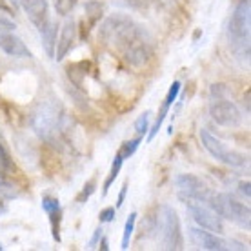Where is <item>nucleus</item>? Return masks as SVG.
I'll return each instance as SVG.
<instances>
[{"label": "nucleus", "mask_w": 251, "mask_h": 251, "mask_svg": "<svg viewBox=\"0 0 251 251\" xmlns=\"http://www.w3.org/2000/svg\"><path fill=\"white\" fill-rule=\"evenodd\" d=\"M142 35L144 33L140 29V25L124 13L109 15L99 27V40L107 48L119 50L120 53Z\"/></svg>", "instance_id": "obj_1"}, {"label": "nucleus", "mask_w": 251, "mask_h": 251, "mask_svg": "<svg viewBox=\"0 0 251 251\" xmlns=\"http://www.w3.org/2000/svg\"><path fill=\"white\" fill-rule=\"evenodd\" d=\"M251 27V2L239 0L227 24V37L233 51L242 58H250V29Z\"/></svg>", "instance_id": "obj_2"}, {"label": "nucleus", "mask_w": 251, "mask_h": 251, "mask_svg": "<svg viewBox=\"0 0 251 251\" xmlns=\"http://www.w3.org/2000/svg\"><path fill=\"white\" fill-rule=\"evenodd\" d=\"M207 206L219 215L220 219H227L239 224L240 227L250 229L251 226V211L250 207L233 199L229 193H211V197L206 202Z\"/></svg>", "instance_id": "obj_3"}, {"label": "nucleus", "mask_w": 251, "mask_h": 251, "mask_svg": "<svg viewBox=\"0 0 251 251\" xmlns=\"http://www.w3.org/2000/svg\"><path fill=\"white\" fill-rule=\"evenodd\" d=\"M31 124L35 127V131L40 137L48 140V144L55 146V140L60 135L62 129V115H60V107L55 102H44L40 104L37 111L31 117Z\"/></svg>", "instance_id": "obj_4"}, {"label": "nucleus", "mask_w": 251, "mask_h": 251, "mask_svg": "<svg viewBox=\"0 0 251 251\" xmlns=\"http://www.w3.org/2000/svg\"><path fill=\"white\" fill-rule=\"evenodd\" d=\"M157 229L160 231V242L164 250H182L184 237L178 213L171 206L160 207V215H157Z\"/></svg>", "instance_id": "obj_5"}, {"label": "nucleus", "mask_w": 251, "mask_h": 251, "mask_svg": "<svg viewBox=\"0 0 251 251\" xmlns=\"http://www.w3.org/2000/svg\"><path fill=\"white\" fill-rule=\"evenodd\" d=\"M201 140H202V146L207 150V153L215 158V160H219L222 164H227V166H233V168H239V166H244L248 162V158L239 153V151H233L231 148H227L222 140L211 135V133L207 131L206 127L201 129Z\"/></svg>", "instance_id": "obj_6"}, {"label": "nucleus", "mask_w": 251, "mask_h": 251, "mask_svg": "<svg viewBox=\"0 0 251 251\" xmlns=\"http://www.w3.org/2000/svg\"><path fill=\"white\" fill-rule=\"evenodd\" d=\"M175 186H176V195L182 202L188 201H197V202H204L206 204L207 199L211 197V189L202 178L195 175H189V173H184V175H178L175 178Z\"/></svg>", "instance_id": "obj_7"}, {"label": "nucleus", "mask_w": 251, "mask_h": 251, "mask_svg": "<svg viewBox=\"0 0 251 251\" xmlns=\"http://www.w3.org/2000/svg\"><path fill=\"white\" fill-rule=\"evenodd\" d=\"M184 204H186V209H188V213L191 215V219L195 220L197 226L209 229V231L217 233V235L224 233V222H222V219L207 204L197 201H188L184 202Z\"/></svg>", "instance_id": "obj_8"}, {"label": "nucleus", "mask_w": 251, "mask_h": 251, "mask_svg": "<svg viewBox=\"0 0 251 251\" xmlns=\"http://www.w3.org/2000/svg\"><path fill=\"white\" fill-rule=\"evenodd\" d=\"M209 115L217 124L224 126V127H239L240 122H242V115H240L239 107L235 106L231 100H226V97L211 99Z\"/></svg>", "instance_id": "obj_9"}, {"label": "nucleus", "mask_w": 251, "mask_h": 251, "mask_svg": "<svg viewBox=\"0 0 251 251\" xmlns=\"http://www.w3.org/2000/svg\"><path fill=\"white\" fill-rule=\"evenodd\" d=\"M122 57L133 69H144L153 58V48L142 35L122 51Z\"/></svg>", "instance_id": "obj_10"}, {"label": "nucleus", "mask_w": 251, "mask_h": 251, "mask_svg": "<svg viewBox=\"0 0 251 251\" xmlns=\"http://www.w3.org/2000/svg\"><path fill=\"white\" fill-rule=\"evenodd\" d=\"M189 240L195 248L199 250H207V251H224L227 250V242L222 240L217 233L204 229V227H189L188 229Z\"/></svg>", "instance_id": "obj_11"}, {"label": "nucleus", "mask_w": 251, "mask_h": 251, "mask_svg": "<svg viewBox=\"0 0 251 251\" xmlns=\"http://www.w3.org/2000/svg\"><path fill=\"white\" fill-rule=\"evenodd\" d=\"M178 93H180V82L175 80L171 84V88H170V91H168V95H166V99H164L160 109H158V117H157V120H155V124H153V127H150V131H148V142H151L153 138L157 137V133L160 131L164 120L170 115L171 106H173L176 102V99H178Z\"/></svg>", "instance_id": "obj_12"}, {"label": "nucleus", "mask_w": 251, "mask_h": 251, "mask_svg": "<svg viewBox=\"0 0 251 251\" xmlns=\"http://www.w3.org/2000/svg\"><path fill=\"white\" fill-rule=\"evenodd\" d=\"M0 50H4L7 55L17 57V58L33 57V53L29 51V48L22 42V38H19L17 35H13V31L0 33Z\"/></svg>", "instance_id": "obj_13"}, {"label": "nucleus", "mask_w": 251, "mask_h": 251, "mask_svg": "<svg viewBox=\"0 0 251 251\" xmlns=\"http://www.w3.org/2000/svg\"><path fill=\"white\" fill-rule=\"evenodd\" d=\"M27 19L37 25L38 29L50 20L48 17V0H20Z\"/></svg>", "instance_id": "obj_14"}, {"label": "nucleus", "mask_w": 251, "mask_h": 251, "mask_svg": "<svg viewBox=\"0 0 251 251\" xmlns=\"http://www.w3.org/2000/svg\"><path fill=\"white\" fill-rule=\"evenodd\" d=\"M76 40V27L73 22H66L62 25V31H60V37L57 40V46H55V57L57 60H62L66 55H68L73 44Z\"/></svg>", "instance_id": "obj_15"}, {"label": "nucleus", "mask_w": 251, "mask_h": 251, "mask_svg": "<svg viewBox=\"0 0 251 251\" xmlns=\"http://www.w3.org/2000/svg\"><path fill=\"white\" fill-rule=\"evenodd\" d=\"M40 164L48 175H55L60 171V158L57 155V150L51 144H44L40 150Z\"/></svg>", "instance_id": "obj_16"}, {"label": "nucleus", "mask_w": 251, "mask_h": 251, "mask_svg": "<svg viewBox=\"0 0 251 251\" xmlns=\"http://www.w3.org/2000/svg\"><path fill=\"white\" fill-rule=\"evenodd\" d=\"M57 29L58 25L53 20H48L38 31L42 35V42H44V50L51 58L55 57V46H57Z\"/></svg>", "instance_id": "obj_17"}, {"label": "nucleus", "mask_w": 251, "mask_h": 251, "mask_svg": "<svg viewBox=\"0 0 251 251\" xmlns=\"http://www.w3.org/2000/svg\"><path fill=\"white\" fill-rule=\"evenodd\" d=\"M104 4L99 0H88L84 11H86V19H88V27H95V25L100 22V19L104 17Z\"/></svg>", "instance_id": "obj_18"}, {"label": "nucleus", "mask_w": 251, "mask_h": 251, "mask_svg": "<svg viewBox=\"0 0 251 251\" xmlns=\"http://www.w3.org/2000/svg\"><path fill=\"white\" fill-rule=\"evenodd\" d=\"M15 162H13V158L9 157V153L7 150L2 146L0 142V176H4V178H11L13 173H15Z\"/></svg>", "instance_id": "obj_19"}, {"label": "nucleus", "mask_w": 251, "mask_h": 251, "mask_svg": "<svg viewBox=\"0 0 251 251\" xmlns=\"http://www.w3.org/2000/svg\"><path fill=\"white\" fill-rule=\"evenodd\" d=\"M122 164H124V158L117 153L113 158V164H111V171H109V175H107V178L104 180V186H102V195H104V197L107 195V191H109V188H111V184L117 180V176H119L120 170H122Z\"/></svg>", "instance_id": "obj_20"}, {"label": "nucleus", "mask_w": 251, "mask_h": 251, "mask_svg": "<svg viewBox=\"0 0 251 251\" xmlns=\"http://www.w3.org/2000/svg\"><path fill=\"white\" fill-rule=\"evenodd\" d=\"M0 195L4 199H19L20 189L15 182H11V178H4L0 176Z\"/></svg>", "instance_id": "obj_21"}, {"label": "nucleus", "mask_w": 251, "mask_h": 251, "mask_svg": "<svg viewBox=\"0 0 251 251\" xmlns=\"http://www.w3.org/2000/svg\"><path fill=\"white\" fill-rule=\"evenodd\" d=\"M137 217H138V215L133 211V213L127 217V220H126L124 235H122V244H120V248H122V250H127V248H129V240H131L133 231H135V222H137Z\"/></svg>", "instance_id": "obj_22"}, {"label": "nucleus", "mask_w": 251, "mask_h": 251, "mask_svg": "<svg viewBox=\"0 0 251 251\" xmlns=\"http://www.w3.org/2000/svg\"><path fill=\"white\" fill-rule=\"evenodd\" d=\"M50 215V222H51V231H53V239L60 242V222H62V209H55L51 211Z\"/></svg>", "instance_id": "obj_23"}, {"label": "nucleus", "mask_w": 251, "mask_h": 251, "mask_svg": "<svg viewBox=\"0 0 251 251\" xmlns=\"http://www.w3.org/2000/svg\"><path fill=\"white\" fill-rule=\"evenodd\" d=\"M140 142H142V137H137V138H133V140H127V142H124L122 144V148H120L117 153H119L120 157L124 158H129L135 153V151L138 150V146H140Z\"/></svg>", "instance_id": "obj_24"}, {"label": "nucleus", "mask_w": 251, "mask_h": 251, "mask_svg": "<svg viewBox=\"0 0 251 251\" xmlns=\"http://www.w3.org/2000/svg\"><path fill=\"white\" fill-rule=\"evenodd\" d=\"M78 0H55V11L62 17H68L69 13L75 9Z\"/></svg>", "instance_id": "obj_25"}, {"label": "nucleus", "mask_w": 251, "mask_h": 251, "mask_svg": "<svg viewBox=\"0 0 251 251\" xmlns=\"http://www.w3.org/2000/svg\"><path fill=\"white\" fill-rule=\"evenodd\" d=\"M150 119H151V113L150 111H146L144 115H140L135 122V131H137L138 137H142L146 133L150 131Z\"/></svg>", "instance_id": "obj_26"}, {"label": "nucleus", "mask_w": 251, "mask_h": 251, "mask_svg": "<svg viewBox=\"0 0 251 251\" xmlns=\"http://www.w3.org/2000/svg\"><path fill=\"white\" fill-rule=\"evenodd\" d=\"M95 186H97V178H91V180H89V182L82 188L80 195L76 197V202H78V204H84V202L88 201L89 197L95 193Z\"/></svg>", "instance_id": "obj_27"}, {"label": "nucleus", "mask_w": 251, "mask_h": 251, "mask_svg": "<svg viewBox=\"0 0 251 251\" xmlns=\"http://www.w3.org/2000/svg\"><path fill=\"white\" fill-rule=\"evenodd\" d=\"M126 2H127V6H131L133 9H140V11L150 9V7L158 4V0H126Z\"/></svg>", "instance_id": "obj_28"}, {"label": "nucleus", "mask_w": 251, "mask_h": 251, "mask_svg": "<svg viewBox=\"0 0 251 251\" xmlns=\"http://www.w3.org/2000/svg\"><path fill=\"white\" fill-rule=\"evenodd\" d=\"M42 209H44L46 213H51L55 209H60V202L55 197H44L42 199Z\"/></svg>", "instance_id": "obj_29"}, {"label": "nucleus", "mask_w": 251, "mask_h": 251, "mask_svg": "<svg viewBox=\"0 0 251 251\" xmlns=\"http://www.w3.org/2000/svg\"><path fill=\"white\" fill-rule=\"evenodd\" d=\"M15 22L11 19H7L4 15H0V33H7V31H15Z\"/></svg>", "instance_id": "obj_30"}, {"label": "nucleus", "mask_w": 251, "mask_h": 251, "mask_svg": "<svg viewBox=\"0 0 251 251\" xmlns=\"http://www.w3.org/2000/svg\"><path fill=\"white\" fill-rule=\"evenodd\" d=\"M115 215H117V207H106L100 211L99 219H100V222H111L115 219Z\"/></svg>", "instance_id": "obj_31"}, {"label": "nucleus", "mask_w": 251, "mask_h": 251, "mask_svg": "<svg viewBox=\"0 0 251 251\" xmlns=\"http://www.w3.org/2000/svg\"><path fill=\"white\" fill-rule=\"evenodd\" d=\"M102 239V227H97L93 233V237H91V240H89L88 248H95V246L99 244V240Z\"/></svg>", "instance_id": "obj_32"}, {"label": "nucleus", "mask_w": 251, "mask_h": 251, "mask_svg": "<svg viewBox=\"0 0 251 251\" xmlns=\"http://www.w3.org/2000/svg\"><path fill=\"white\" fill-rule=\"evenodd\" d=\"M239 191L242 195H244L246 199L250 201V197H251V191H250V180H242V182L239 184Z\"/></svg>", "instance_id": "obj_33"}, {"label": "nucleus", "mask_w": 251, "mask_h": 251, "mask_svg": "<svg viewBox=\"0 0 251 251\" xmlns=\"http://www.w3.org/2000/svg\"><path fill=\"white\" fill-rule=\"evenodd\" d=\"M126 193H127V182H124V186H122V189H120L119 201H117V209H119V207H122V204H124V201H126Z\"/></svg>", "instance_id": "obj_34"}, {"label": "nucleus", "mask_w": 251, "mask_h": 251, "mask_svg": "<svg viewBox=\"0 0 251 251\" xmlns=\"http://www.w3.org/2000/svg\"><path fill=\"white\" fill-rule=\"evenodd\" d=\"M0 11L7 13V15H13V13H15V9H13L9 4H7L6 0H0Z\"/></svg>", "instance_id": "obj_35"}, {"label": "nucleus", "mask_w": 251, "mask_h": 251, "mask_svg": "<svg viewBox=\"0 0 251 251\" xmlns=\"http://www.w3.org/2000/svg\"><path fill=\"white\" fill-rule=\"evenodd\" d=\"M6 213V202H4V197L0 195V215Z\"/></svg>", "instance_id": "obj_36"}, {"label": "nucleus", "mask_w": 251, "mask_h": 251, "mask_svg": "<svg viewBox=\"0 0 251 251\" xmlns=\"http://www.w3.org/2000/svg\"><path fill=\"white\" fill-rule=\"evenodd\" d=\"M100 250L102 251H107V250H109V246H107V239H102L100 240Z\"/></svg>", "instance_id": "obj_37"}, {"label": "nucleus", "mask_w": 251, "mask_h": 251, "mask_svg": "<svg viewBox=\"0 0 251 251\" xmlns=\"http://www.w3.org/2000/svg\"><path fill=\"white\" fill-rule=\"evenodd\" d=\"M9 2H11V7H13V9L17 11V9H19V6H20V0H9Z\"/></svg>", "instance_id": "obj_38"}]
</instances>
